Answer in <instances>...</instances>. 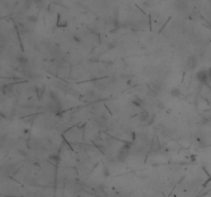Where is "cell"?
Returning a JSON list of instances; mask_svg holds the SVG:
<instances>
[{"label": "cell", "mask_w": 211, "mask_h": 197, "mask_svg": "<svg viewBox=\"0 0 211 197\" xmlns=\"http://www.w3.org/2000/svg\"><path fill=\"white\" fill-rule=\"evenodd\" d=\"M196 78L199 82L207 83L210 79V70H200L196 74Z\"/></svg>", "instance_id": "cell-2"}, {"label": "cell", "mask_w": 211, "mask_h": 197, "mask_svg": "<svg viewBox=\"0 0 211 197\" xmlns=\"http://www.w3.org/2000/svg\"><path fill=\"white\" fill-rule=\"evenodd\" d=\"M150 115L148 114V112H146L145 110L141 111L139 114V120L143 123H146V122L150 121Z\"/></svg>", "instance_id": "cell-5"}, {"label": "cell", "mask_w": 211, "mask_h": 197, "mask_svg": "<svg viewBox=\"0 0 211 197\" xmlns=\"http://www.w3.org/2000/svg\"><path fill=\"white\" fill-rule=\"evenodd\" d=\"M130 151H131L130 145L123 146L122 149H120L119 152V154H117V160H119L120 162H125L127 158H128L129 154H130Z\"/></svg>", "instance_id": "cell-1"}, {"label": "cell", "mask_w": 211, "mask_h": 197, "mask_svg": "<svg viewBox=\"0 0 211 197\" xmlns=\"http://www.w3.org/2000/svg\"><path fill=\"white\" fill-rule=\"evenodd\" d=\"M16 61L18 62V64L22 65V66H26L28 64V59L25 56H19V57H17Z\"/></svg>", "instance_id": "cell-7"}, {"label": "cell", "mask_w": 211, "mask_h": 197, "mask_svg": "<svg viewBox=\"0 0 211 197\" xmlns=\"http://www.w3.org/2000/svg\"><path fill=\"white\" fill-rule=\"evenodd\" d=\"M197 66V59L194 57H188L187 61V68L190 70H194Z\"/></svg>", "instance_id": "cell-4"}, {"label": "cell", "mask_w": 211, "mask_h": 197, "mask_svg": "<svg viewBox=\"0 0 211 197\" xmlns=\"http://www.w3.org/2000/svg\"><path fill=\"white\" fill-rule=\"evenodd\" d=\"M27 21L31 24H35L38 22V16H29L27 18Z\"/></svg>", "instance_id": "cell-9"}, {"label": "cell", "mask_w": 211, "mask_h": 197, "mask_svg": "<svg viewBox=\"0 0 211 197\" xmlns=\"http://www.w3.org/2000/svg\"><path fill=\"white\" fill-rule=\"evenodd\" d=\"M170 95H172L173 98H179V97H181V91L178 87H173L170 91Z\"/></svg>", "instance_id": "cell-6"}, {"label": "cell", "mask_w": 211, "mask_h": 197, "mask_svg": "<svg viewBox=\"0 0 211 197\" xmlns=\"http://www.w3.org/2000/svg\"><path fill=\"white\" fill-rule=\"evenodd\" d=\"M156 107H157V108H159L160 110H163V109H165L166 106H165V104L163 103V102H160V101H159V102H157Z\"/></svg>", "instance_id": "cell-10"}, {"label": "cell", "mask_w": 211, "mask_h": 197, "mask_svg": "<svg viewBox=\"0 0 211 197\" xmlns=\"http://www.w3.org/2000/svg\"><path fill=\"white\" fill-rule=\"evenodd\" d=\"M150 91L154 92L156 95L161 94V92L164 91V89H165V85L162 82H154L150 84Z\"/></svg>", "instance_id": "cell-3"}, {"label": "cell", "mask_w": 211, "mask_h": 197, "mask_svg": "<svg viewBox=\"0 0 211 197\" xmlns=\"http://www.w3.org/2000/svg\"><path fill=\"white\" fill-rule=\"evenodd\" d=\"M13 91V88L12 85H4L2 86V94L5 95H9Z\"/></svg>", "instance_id": "cell-8"}]
</instances>
